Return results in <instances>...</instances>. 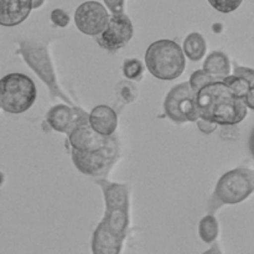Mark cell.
I'll return each instance as SVG.
<instances>
[{"mask_svg":"<svg viewBox=\"0 0 254 254\" xmlns=\"http://www.w3.org/2000/svg\"><path fill=\"white\" fill-rule=\"evenodd\" d=\"M200 118L220 127H235L246 119L248 107L223 81H215L195 94Z\"/></svg>","mask_w":254,"mask_h":254,"instance_id":"obj_1","label":"cell"},{"mask_svg":"<svg viewBox=\"0 0 254 254\" xmlns=\"http://www.w3.org/2000/svg\"><path fill=\"white\" fill-rule=\"evenodd\" d=\"M104 195L106 211L101 227L122 241H126L129 227V189L124 184L111 183L107 179H97Z\"/></svg>","mask_w":254,"mask_h":254,"instance_id":"obj_2","label":"cell"},{"mask_svg":"<svg viewBox=\"0 0 254 254\" xmlns=\"http://www.w3.org/2000/svg\"><path fill=\"white\" fill-rule=\"evenodd\" d=\"M145 66L155 78L173 81L185 71L186 56L183 47L174 40H158L146 49Z\"/></svg>","mask_w":254,"mask_h":254,"instance_id":"obj_3","label":"cell"},{"mask_svg":"<svg viewBox=\"0 0 254 254\" xmlns=\"http://www.w3.org/2000/svg\"><path fill=\"white\" fill-rule=\"evenodd\" d=\"M254 192V170L237 168L227 171L216 184L210 200V211L215 212L225 205H237Z\"/></svg>","mask_w":254,"mask_h":254,"instance_id":"obj_4","label":"cell"},{"mask_svg":"<svg viewBox=\"0 0 254 254\" xmlns=\"http://www.w3.org/2000/svg\"><path fill=\"white\" fill-rule=\"evenodd\" d=\"M36 98V84L26 74L9 73L0 79V108L7 113H25Z\"/></svg>","mask_w":254,"mask_h":254,"instance_id":"obj_5","label":"cell"},{"mask_svg":"<svg viewBox=\"0 0 254 254\" xmlns=\"http://www.w3.org/2000/svg\"><path fill=\"white\" fill-rule=\"evenodd\" d=\"M20 52H21L25 62L30 66V68L46 84L51 98L59 97L69 106L76 107L73 102L60 89L59 84H57V77L54 64H52L51 59H50L49 51H47L44 45L32 41H22L20 42Z\"/></svg>","mask_w":254,"mask_h":254,"instance_id":"obj_6","label":"cell"},{"mask_svg":"<svg viewBox=\"0 0 254 254\" xmlns=\"http://www.w3.org/2000/svg\"><path fill=\"white\" fill-rule=\"evenodd\" d=\"M72 161L79 173L96 179H106L112 166L119 159V144L117 135L113 136L106 148L96 151H81L72 149Z\"/></svg>","mask_w":254,"mask_h":254,"instance_id":"obj_7","label":"cell"},{"mask_svg":"<svg viewBox=\"0 0 254 254\" xmlns=\"http://www.w3.org/2000/svg\"><path fill=\"white\" fill-rule=\"evenodd\" d=\"M163 107L166 117L178 124L196 122L200 118L196 106L195 92L189 82L174 86L166 94Z\"/></svg>","mask_w":254,"mask_h":254,"instance_id":"obj_8","label":"cell"},{"mask_svg":"<svg viewBox=\"0 0 254 254\" xmlns=\"http://www.w3.org/2000/svg\"><path fill=\"white\" fill-rule=\"evenodd\" d=\"M133 34V24L130 17L126 12L116 15L111 14L107 27L101 35L97 36V42L102 49L116 52L130 42Z\"/></svg>","mask_w":254,"mask_h":254,"instance_id":"obj_9","label":"cell"},{"mask_svg":"<svg viewBox=\"0 0 254 254\" xmlns=\"http://www.w3.org/2000/svg\"><path fill=\"white\" fill-rule=\"evenodd\" d=\"M111 14L101 2L86 1L79 5L74 11V24L77 29L88 36H98L108 25Z\"/></svg>","mask_w":254,"mask_h":254,"instance_id":"obj_10","label":"cell"},{"mask_svg":"<svg viewBox=\"0 0 254 254\" xmlns=\"http://www.w3.org/2000/svg\"><path fill=\"white\" fill-rule=\"evenodd\" d=\"M114 135H101L89 126L88 119H84L81 123L77 124L67 136H68V143L72 149L81 151H96L106 148Z\"/></svg>","mask_w":254,"mask_h":254,"instance_id":"obj_11","label":"cell"},{"mask_svg":"<svg viewBox=\"0 0 254 254\" xmlns=\"http://www.w3.org/2000/svg\"><path fill=\"white\" fill-rule=\"evenodd\" d=\"M84 119H88V114L82 111L79 107L69 104H56L49 109L46 121L54 130L68 135L72 129Z\"/></svg>","mask_w":254,"mask_h":254,"instance_id":"obj_12","label":"cell"},{"mask_svg":"<svg viewBox=\"0 0 254 254\" xmlns=\"http://www.w3.org/2000/svg\"><path fill=\"white\" fill-rule=\"evenodd\" d=\"M31 10L32 0H0V25L17 26L29 17Z\"/></svg>","mask_w":254,"mask_h":254,"instance_id":"obj_13","label":"cell"},{"mask_svg":"<svg viewBox=\"0 0 254 254\" xmlns=\"http://www.w3.org/2000/svg\"><path fill=\"white\" fill-rule=\"evenodd\" d=\"M88 123L94 130L103 136H112L118 128V114L112 107L96 106L88 114Z\"/></svg>","mask_w":254,"mask_h":254,"instance_id":"obj_14","label":"cell"},{"mask_svg":"<svg viewBox=\"0 0 254 254\" xmlns=\"http://www.w3.org/2000/svg\"><path fill=\"white\" fill-rule=\"evenodd\" d=\"M203 69L220 81H223L226 77L230 76L232 71L230 59L225 52L221 51H213L206 57L203 62Z\"/></svg>","mask_w":254,"mask_h":254,"instance_id":"obj_15","label":"cell"},{"mask_svg":"<svg viewBox=\"0 0 254 254\" xmlns=\"http://www.w3.org/2000/svg\"><path fill=\"white\" fill-rule=\"evenodd\" d=\"M183 50L185 56L190 61H200V60H202L206 56L207 42H206L205 37L200 32H191L184 40Z\"/></svg>","mask_w":254,"mask_h":254,"instance_id":"obj_16","label":"cell"},{"mask_svg":"<svg viewBox=\"0 0 254 254\" xmlns=\"http://www.w3.org/2000/svg\"><path fill=\"white\" fill-rule=\"evenodd\" d=\"M218 235H220V226L217 218L212 213L203 216L198 222V236L201 241L207 245H212L218 238Z\"/></svg>","mask_w":254,"mask_h":254,"instance_id":"obj_17","label":"cell"},{"mask_svg":"<svg viewBox=\"0 0 254 254\" xmlns=\"http://www.w3.org/2000/svg\"><path fill=\"white\" fill-rule=\"evenodd\" d=\"M114 93H116V98L121 103V106H126V104L133 103L135 101L138 97V89L130 79H123L116 84Z\"/></svg>","mask_w":254,"mask_h":254,"instance_id":"obj_18","label":"cell"},{"mask_svg":"<svg viewBox=\"0 0 254 254\" xmlns=\"http://www.w3.org/2000/svg\"><path fill=\"white\" fill-rule=\"evenodd\" d=\"M145 67L146 66H144L140 60L135 59V57H130V59L124 60L122 69H123V74L127 79H130V81H140L143 78Z\"/></svg>","mask_w":254,"mask_h":254,"instance_id":"obj_19","label":"cell"},{"mask_svg":"<svg viewBox=\"0 0 254 254\" xmlns=\"http://www.w3.org/2000/svg\"><path fill=\"white\" fill-rule=\"evenodd\" d=\"M223 82H225L237 96H240L241 98L243 99H245L246 94L248 93V91H250L251 88V83L247 79L243 78V77L236 76V74H230V76L226 77V78L223 79Z\"/></svg>","mask_w":254,"mask_h":254,"instance_id":"obj_20","label":"cell"},{"mask_svg":"<svg viewBox=\"0 0 254 254\" xmlns=\"http://www.w3.org/2000/svg\"><path fill=\"white\" fill-rule=\"evenodd\" d=\"M215 81H220V79L213 77L212 74H210L207 71H205V69L202 68V69H197V71H195L192 74H191L190 79H189V83H190L191 88H192V91L195 92L196 94L198 89H201L203 86H206V84Z\"/></svg>","mask_w":254,"mask_h":254,"instance_id":"obj_21","label":"cell"},{"mask_svg":"<svg viewBox=\"0 0 254 254\" xmlns=\"http://www.w3.org/2000/svg\"><path fill=\"white\" fill-rule=\"evenodd\" d=\"M207 1L218 12L230 14V12L236 11L242 5L243 0H207Z\"/></svg>","mask_w":254,"mask_h":254,"instance_id":"obj_22","label":"cell"},{"mask_svg":"<svg viewBox=\"0 0 254 254\" xmlns=\"http://www.w3.org/2000/svg\"><path fill=\"white\" fill-rule=\"evenodd\" d=\"M50 17H51L52 24L57 27L68 26L69 21H71V17H69L68 12L64 9H60V7L52 10Z\"/></svg>","mask_w":254,"mask_h":254,"instance_id":"obj_23","label":"cell"},{"mask_svg":"<svg viewBox=\"0 0 254 254\" xmlns=\"http://www.w3.org/2000/svg\"><path fill=\"white\" fill-rule=\"evenodd\" d=\"M233 74L243 77V78H246L248 82H250L251 87L254 86V69L251 68V67L235 64V67H233Z\"/></svg>","mask_w":254,"mask_h":254,"instance_id":"obj_24","label":"cell"},{"mask_svg":"<svg viewBox=\"0 0 254 254\" xmlns=\"http://www.w3.org/2000/svg\"><path fill=\"white\" fill-rule=\"evenodd\" d=\"M196 123H197L198 130H200L201 133L206 134V135H210V134H212L213 131L217 130V128L220 127V126H217L216 123L208 122L203 118H198L197 121H196Z\"/></svg>","mask_w":254,"mask_h":254,"instance_id":"obj_25","label":"cell"},{"mask_svg":"<svg viewBox=\"0 0 254 254\" xmlns=\"http://www.w3.org/2000/svg\"><path fill=\"white\" fill-rule=\"evenodd\" d=\"M106 7L109 10V12L113 15L116 14H123L124 12V5H126V0H103Z\"/></svg>","mask_w":254,"mask_h":254,"instance_id":"obj_26","label":"cell"},{"mask_svg":"<svg viewBox=\"0 0 254 254\" xmlns=\"http://www.w3.org/2000/svg\"><path fill=\"white\" fill-rule=\"evenodd\" d=\"M245 102L246 104H247L248 109H252V111H254V86L251 87L248 93L246 94Z\"/></svg>","mask_w":254,"mask_h":254,"instance_id":"obj_27","label":"cell"},{"mask_svg":"<svg viewBox=\"0 0 254 254\" xmlns=\"http://www.w3.org/2000/svg\"><path fill=\"white\" fill-rule=\"evenodd\" d=\"M202 254H223V253H222V251H221L220 246L215 242V243H212V246H211L207 251H205Z\"/></svg>","mask_w":254,"mask_h":254,"instance_id":"obj_28","label":"cell"},{"mask_svg":"<svg viewBox=\"0 0 254 254\" xmlns=\"http://www.w3.org/2000/svg\"><path fill=\"white\" fill-rule=\"evenodd\" d=\"M45 0H32V9H39L44 5Z\"/></svg>","mask_w":254,"mask_h":254,"instance_id":"obj_29","label":"cell"},{"mask_svg":"<svg viewBox=\"0 0 254 254\" xmlns=\"http://www.w3.org/2000/svg\"><path fill=\"white\" fill-rule=\"evenodd\" d=\"M252 149H253V153H254V135H253V138H252Z\"/></svg>","mask_w":254,"mask_h":254,"instance_id":"obj_30","label":"cell"},{"mask_svg":"<svg viewBox=\"0 0 254 254\" xmlns=\"http://www.w3.org/2000/svg\"><path fill=\"white\" fill-rule=\"evenodd\" d=\"M0 109H1V108H0Z\"/></svg>","mask_w":254,"mask_h":254,"instance_id":"obj_31","label":"cell"}]
</instances>
